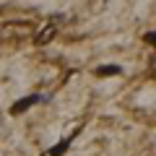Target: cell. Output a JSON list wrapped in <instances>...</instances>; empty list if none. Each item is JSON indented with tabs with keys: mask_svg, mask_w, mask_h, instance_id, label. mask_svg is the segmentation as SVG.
Listing matches in <instances>:
<instances>
[{
	"mask_svg": "<svg viewBox=\"0 0 156 156\" xmlns=\"http://www.w3.org/2000/svg\"><path fill=\"white\" fill-rule=\"evenodd\" d=\"M68 146H70V140H62L60 146H55V148L50 151V156H62V154H65V151H68Z\"/></svg>",
	"mask_w": 156,
	"mask_h": 156,
	"instance_id": "obj_3",
	"label": "cell"
},
{
	"mask_svg": "<svg viewBox=\"0 0 156 156\" xmlns=\"http://www.w3.org/2000/svg\"><path fill=\"white\" fill-rule=\"evenodd\" d=\"M146 39H148L151 44H156V34H146Z\"/></svg>",
	"mask_w": 156,
	"mask_h": 156,
	"instance_id": "obj_4",
	"label": "cell"
},
{
	"mask_svg": "<svg viewBox=\"0 0 156 156\" xmlns=\"http://www.w3.org/2000/svg\"><path fill=\"white\" fill-rule=\"evenodd\" d=\"M37 101H42V96H39V94H31V96H26V99H21L18 104H13L11 112H13V115H21V112H26L29 107H34Z\"/></svg>",
	"mask_w": 156,
	"mask_h": 156,
	"instance_id": "obj_1",
	"label": "cell"
},
{
	"mask_svg": "<svg viewBox=\"0 0 156 156\" xmlns=\"http://www.w3.org/2000/svg\"><path fill=\"white\" fill-rule=\"evenodd\" d=\"M117 73H120V65H101L96 76H117Z\"/></svg>",
	"mask_w": 156,
	"mask_h": 156,
	"instance_id": "obj_2",
	"label": "cell"
}]
</instances>
